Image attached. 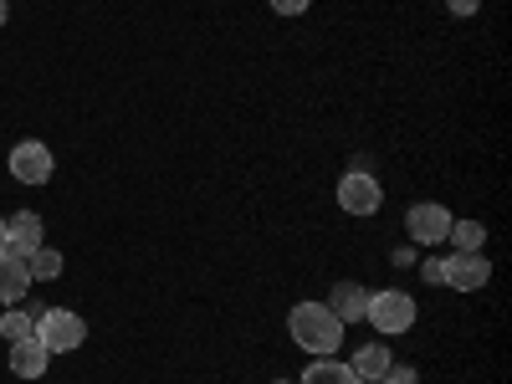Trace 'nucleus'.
<instances>
[{"label":"nucleus","mask_w":512,"mask_h":384,"mask_svg":"<svg viewBox=\"0 0 512 384\" xmlns=\"http://www.w3.org/2000/svg\"><path fill=\"white\" fill-rule=\"evenodd\" d=\"M287 328H292V344L303 354H313V359H328V354H338V344H344V323L328 313V303H297L287 313Z\"/></svg>","instance_id":"nucleus-1"},{"label":"nucleus","mask_w":512,"mask_h":384,"mask_svg":"<svg viewBox=\"0 0 512 384\" xmlns=\"http://www.w3.org/2000/svg\"><path fill=\"white\" fill-rule=\"evenodd\" d=\"M36 338L47 344V354H72L88 344V323H82L72 308H47L36 318Z\"/></svg>","instance_id":"nucleus-2"},{"label":"nucleus","mask_w":512,"mask_h":384,"mask_svg":"<svg viewBox=\"0 0 512 384\" xmlns=\"http://www.w3.org/2000/svg\"><path fill=\"white\" fill-rule=\"evenodd\" d=\"M364 318H369L379 333H410V323H415V297H410V292H400V287L369 292Z\"/></svg>","instance_id":"nucleus-3"},{"label":"nucleus","mask_w":512,"mask_h":384,"mask_svg":"<svg viewBox=\"0 0 512 384\" xmlns=\"http://www.w3.org/2000/svg\"><path fill=\"white\" fill-rule=\"evenodd\" d=\"M451 210L446 205H436V200H420V205H410V216H405V236L415 241V246H441L446 236H451Z\"/></svg>","instance_id":"nucleus-4"},{"label":"nucleus","mask_w":512,"mask_h":384,"mask_svg":"<svg viewBox=\"0 0 512 384\" xmlns=\"http://www.w3.org/2000/svg\"><path fill=\"white\" fill-rule=\"evenodd\" d=\"M338 205H344L349 216H374V210L384 205V190H379V180L369 175V169H349V175L338 180Z\"/></svg>","instance_id":"nucleus-5"},{"label":"nucleus","mask_w":512,"mask_h":384,"mask_svg":"<svg viewBox=\"0 0 512 384\" xmlns=\"http://www.w3.org/2000/svg\"><path fill=\"white\" fill-rule=\"evenodd\" d=\"M11 175L21 185H47L52 180V149L41 144V139H21L11 149Z\"/></svg>","instance_id":"nucleus-6"},{"label":"nucleus","mask_w":512,"mask_h":384,"mask_svg":"<svg viewBox=\"0 0 512 384\" xmlns=\"http://www.w3.org/2000/svg\"><path fill=\"white\" fill-rule=\"evenodd\" d=\"M487 277H492V262H487L482 251H456V256H446V287L477 292V287H487Z\"/></svg>","instance_id":"nucleus-7"},{"label":"nucleus","mask_w":512,"mask_h":384,"mask_svg":"<svg viewBox=\"0 0 512 384\" xmlns=\"http://www.w3.org/2000/svg\"><path fill=\"white\" fill-rule=\"evenodd\" d=\"M47 364H52V354H47V344H41L36 333L11 344V374L16 379H41V374H47Z\"/></svg>","instance_id":"nucleus-8"},{"label":"nucleus","mask_w":512,"mask_h":384,"mask_svg":"<svg viewBox=\"0 0 512 384\" xmlns=\"http://www.w3.org/2000/svg\"><path fill=\"white\" fill-rule=\"evenodd\" d=\"M364 308H369V292H364L359 282H338V287L328 292V313H333L338 323H359Z\"/></svg>","instance_id":"nucleus-9"},{"label":"nucleus","mask_w":512,"mask_h":384,"mask_svg":"<svg viewBox=\"0 0 512 384\" xmlns=\"http://www.w3.org/2000/svg\"><path fill=\"white\" fill-rule=\"evenodd\" d=\"M6 236H11V241H6V251H11V256H21V262H26V256H31V251L41 246V216H31V210H21V216H11V221H6Z\"/></svg>","instance_id":"nucleus-10"},{"label":"nucleus","mask_w":512,"mask_h":384,"mask_svg":"<svg viewBox=\"0 0 512 384\" xmlns=\"http://www.w3.org/2000/svg\"><path fill=\"white\" fill-rule=\"evenodd\" d=\"M26 287H31V272H26V262L6 251V256H0V303H6V308H16L21 297H26Z\"/></svg>","instance_id":"nucleus-11"},{"label":"nucleus","mask_w":512,"mask_h":384,"mask_svg":"<svg viewBox=\"0 0 512 384\" xmlns=\"http://www.w3.org/2000/svg\"><path fill=\"white\" fill-rule=\"evenodd\" d=\"M303 384H364V379L349 364H338V359H313L308 374H303Z\"/></svg>","instance_id":"nucleus-12"},{"label":"nucleus","mask_w":512,"mask_h":384,"mask_svg":"<svg viewBox=\"0 0 512 384\" xmlns=\"http://www.w3.org/2000/svg\"><path fill=\"white\" fill-rule=\"evenodd\" d=\"M390 364H395V354H390V349H384V344H369V349H359V354H354V364H349V369H354L359 379H384V369H390Z\"/></svg>","instance_id":"nucleus-13"},{"label":"nucleus","mask_w":512,"mask_h":384,"mask_svg":"<svg viewBox=\"0 0 512 384\" xmlns=\"http://www.w3.org/2000/svg\"><path fill=\"white\" fill-rule=\"evenodd\" d=\"M26 272H31V282H57V277H62V251L36 246V251L26 256Z\"/></svg>","instance_id":"nucleus-14"},{"label":"nucleus","mask_w":512,"mask_h":384,"mask_svg":"<svg viewBox=\"0 0 512 384\" xmlns=\"http://www.w3.org/2000/svg\"><path fill=\"white\" fill-rule=\"evenodd\" d=\"M31 333H36V318H31V313H21V308L0 313V338H6V344H16V338H31Z\"/></svg>","instance_id":"nucleus-15"},{"label":"nucleus","mask_w":512,"mask_h":384,"mask_svg":"<svg viewBox=\"0 0 512 384\" xmlns=\"http://www.w3.org/2000/svg\"><path fill=\"white\" fill-rule=\"evenodd\" d=\"M456 251H482V241H487V231H482V221H451V236H446Z\"/></svg>","instance_id":"nucleus-16"},{"label":"nucleus","mask_w":512,"mask_h":384,"mask_svg":"<svg viewBox=\"0 0 512 384\" xmlns=\"http://www.w3.org/2000/svg\"><path fill=\"white\" fill-rule=\"evenodd\" d=\"M374 384H420V374L405 369V364H390V369H384V379H374Z\"/></svg>","instance_id":"nucleus-17"},{"label":"nucleus","mask_w":512,"mask_h":384,"mask_svg":"<svg viewBox=\"0 0 512 384\" xmlns=\"http://www.w3.org/2000/svg\"><path fill=\"white\" fill-rule=\"evenodd\" d=\"M308 6H313V0H272V11H277V16H303Z\"/></svg>","instance_id":"nucleus-18"},{"label":"nucleus","mask_w":512,"mask_h":384,"mask_svg":"<svg viewBox=\"0 0 512 384\" xmlns=\"http://www.w3.org/2000/svg\"><path fill=\"white\" fill-rule=\"evenodd\" d=\"M420 272H425V282H446V256H431Z\"/></svg>","instance_id":"nucleus-19"},{"label":"nucleus","mask_w":512,"mask_h":384,"mask_svg":"<svg viewBox=\"0 0 512 384\" xmlns=\"http://www.w3.org/2000/svg\"><path fill=\"white\" fill-rule=\"evenodd\" d=\"M446 6H451V16H477L482 0H446Z\"/></svg>","instance_id":"nucleus-20"},{"label":"nucleus","mask_w":512,"mask_h":384,"mask_svg":"<svg viewBox=\"0 0 512 384\" xmlns=\"http://www.w3.org/2000/svg\"><path fill=\"white\" fill-rule=\"evenodd\" d=\"M6 16H11V0H0V26H6Z\"/></svg>","instance_id":"nucleus-21"},{"label":"nucleus","mask_w":512,"mask_h":384,"mask_svg":"<svg viewBox=\"0 0 512 384\" xmlns=\"http://www.w3.org/2000/svg\"><path fill=\"white\" fill-rule=\"evenodd\" d=\"M6 241H11V236H6V221H0V256H6Z\"/></svg>","instance_id":"nucleus-22"},{"label":"nucleus","mask_w":512,"mask_h":384,"mask_svg":"<svg viewBox=\"0 0 512 384\" xmlns=\"http://www.w3.org/2000/svg\"><path fill=\"white\" fill-rule=\"evenodd\" d=\"M272 384H287V379H272Z\"/></svg>","instance_id":"nucleus-23"}]
</instances>
